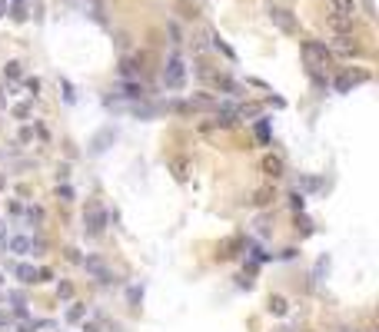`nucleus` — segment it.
<instances>
[{"instance_id": "10", "label": "nucleus", "mask_w": 379, "mask_h": 332, "mask_svg": "<svg viewBox=\"0 0 379 332\" xmlns=\"http://www.w3.org/2000/svg\"><path fill=\"white\" fill-rule=\"evenodd\" d=\"M13 273H17V279H20V282H27V286H30V282H37V269L34 266H17V269H13Z\"/></svg>"}, {"instance_id": "8", "label": "nucleus", "mask_w": 379, "mask_h": 332, "mask_svg": "<svg viewBox=\"0 0 379 332\" xmlns=\"http://www.w3.org/2000/svg\"><path fill=\"white\" fill-rule=\"evenodd\" d=\"M356 83H366V73H346V77H339V80H336V90L346 93V90L356 87Z\"/></svg>"}, {"instance_id": "11", "label": "nucleus", "mask_w": 379, "mask_h": 332, "mask_svg": "<svg viewBox=\"0 0 379 332\" xmlns=\"http://www.w3.org/2000/svg\"><path fill=\"white\" fill-rule=\"evenodd\" d=\"M210 40H213V47H216V50H220V54H223V56H230V60H236V54H233V47L226 44V40H223V37H220V33H213Z\"/></svg>"}, {"instance_id": "6", "label": "nucleus", "mask_w": 379, "mask_h": 332, "mask_svg": "<svg viewBox=\"0 0 379 332\" xmlns=\"http://www.w3.org/2000/svg\"><path fill=\"white\" fill-rule=\"evenodd\" d=\"M10 253H20V256H27V253H37V249H40V243H34V239H30V236H13L10 243Z\"/></svg>"}, {"instance_id": "7", "label": "nucleus", "mask_w": 379, "mask_h": 332, "mask_svg": "<svg viewBox=\"0 0 379 332\" xmlns=\"http://www.w3.org/2000/svg\"><path fill=\"white\" fill-rule=\"evenodd\" d=\"M83 266H87V273H93V276L100 279L103 286H110V282H113V276H110V269H107V266H103L100 259H87V263H83Z\"/></svg>"}, {"instance_id": "23", "label": "nucleus", "mask_w": 379, "mask_h": 332, "mask_svg": "<svg viewBox=\"0 0 379 332\" xmlns=\"http://www.w3.org/2000/svg\"><path fill=\"white\" fill-rule=\"evenodd\" d=\"M0 282H3V276H0Z\"/></svg>"}, {"instance_id": "14", "label": "nucleus", "mask_w": 379, "mask_h": 332, "mask_svg": "<svg viewBox=\"0 0 379 332\" xmlns=\"http://www.w3.org/2000/svg\"><path fill=\"white\" fill-rule=\"evenodd\" d=\"M113 136H117V133H113V130H103L100 136L93 140V153H103V150H107V146H103V143H107V140H113Z\"/></svg>"}, {"instance_id": "16", "label": "nucleus", "mask_w": 379, "mask_h": 332, "mask_svg": "<svg viewBox=\"0 0 379 332\" xmlns=\"http://www.w3.org/2000/svg\"><path fill=\"white\" fill-rule=\"evenodd\" d=\"M256 136H259V143H269V120L256 123Z\"/></svg>"}, {"instance_id": "4", "label": "nucleus", "mask_w": 379, "mask_h": 332, "mask_svg": "<svg viewBox=\"0 0 379 332\" xmlns=\"http://www.w3.org/2000/svg\"><path fill=\"white\" fill-rule=\"evenodd\" d=\"M269 20L276 23L283 33H296V20H293V13L283 10V7H273V10H269Z\"/></svg>"}, {"instance_id": "3", "label": "nucleus", "mask_w": 379, "mask_h": 332, "mask_svg": "<svg viewBox=\"0 0 379 332\" xmlns=\"http://www.w3.org/2000/svg\"><path fill=\"white\" fill-rule=\"evenodd\" d=\"M303 56H306V63H310L313 70H323V66H329V50H326V44L306 40V44H303Z\"/></svg>"}, {"instance_id": "9", "label": "nucleus", "mask_w": 379, "mask_h": 332, "mask_svg": "<svg viewBox=\"0 0 379 332\" xmlns=\"http://www.w3.org/2000/svg\"><path fill=\"white\" fill-rule=\"evenodd\" d=\"M263 173L273 176V179H279L283 176V160H279V156H266V160H263Z\"/></svg>"}, {"instance_id": "1", "label": "nucleus", "mask_w": 379, "mask_h": 332, "mask_svg": "<svg viewBox=\"0 0 379 332\" xmlns=\"http://www.w3.org/2000/svg\"><path fill=\"white\" fill-rule=\"evenodd\" d=\"M163 83H167L170 90H183V83H187V66H183V56L180 54H170L167 66H163Z\"/></svg>"}, {"instance_id": "22", "label": "nucleus", "mask_w": 379, "mask_h": 332, "mask_svg": "<svg viewBox=\"0 0 379 332\" xmlns=\"http://www.w3.org/2000/svg\"><path fill=\"white\" fill-rule=\"evenodd\" d=\"M3 10H7V0H0V13H3Z\"/></svg>"}, {"instance_id": "15", "label": "nucleus", "mask_w": 379, "mask_h": 332, "mask_svg": "<svg viewBox=\"0 0 379 332\" xmlns=\"http://www.w3.org/2000/svg\"><path fill=\"white\" fill-rule=\"evenodd\" d=\"M20 73H23V70H20V63H17V60H10V63L3 66V77H7V80H17Z\"/></svg>"}, {"instance_id": "2", "label": "nucleus", "mask_w": 379, "mask_h": 332, "mask_svg": "<svg viewBox=\"0 0 379 332\" xmlns=\"http://www.w3.org/2000/svg\"><path fill=\"white\" fill-rule=\"evenodd\" d=\"M103 226H107V210L93 199V203H87V213H83V232L87 236H103Z\"/></svg>"}, {"instance_id": "20", "label": "nucleus", "mask_w": 379, "mask_h": 332, "mask_svg": "<svg viewBox=\"0 0 379 332\" xmlns=\"http://www.w3.org/2000/svg\"><path fill=\"white\" fill-rule=\"evenodd\" d=\"M256 203H259V206H266V203H269V189H259V193H256Z\"/></svg>"}, {"instance_id": "5", "label": "nucleus", "mask_w": 379, "mask_h": 332, "mask_svg": "<svg viewBox=\"0 0 379 332\" xmlns=\"http://www.w3.org/2000/svg\"><path fill=\"white\" fill-rule=\"evenodd\" d=\"M333 3V20H349L353 23V13H356V3L353 0H329Z\"/></svg>"}, {"instance_id": "19", "label": "nucleus", "mask_w": 379, "mask_h": 332, "mask_svg": "<svg viewBox=\"0 0 379 332\" xmlns=\"http://www.w3.org/2000/svg\"><path fill=\"white\" fill-rule=\"evenodd\" d=\"M27 90H30V97H37V90H40V80H27Z\"/></svg>"}, {"instance_id": "12", "label": "nucleus", "mask_w": 379, "mask_h": 332, "mask_svg": "<svg viewBox=\"0 0 379 332\" xmlns=\"http://www.w3.org/2000/svg\"><path fill=\"white\" fill-rule=\"evenodd\" d=\"M120 97H130V100H136V97H143V87H136V83H120Z\"/></svg>"}, {"instance_id": "13", "label": "nucleus", "mask_w": 379, "mask_h": 332, "mask_svg": "<svg viewBox=\"0 0 379 332\" xmlns=\"http://www.w3.org/2000/svg\"><path fill=\"white\" fill-rule=\"evenodd\" d=\"M286 309H290V306H286V299H283V296H273V299H269V312H273V316H283Z\"/></svg>"}, {"instance_id": "21", "label": "nucleus", "mask_w": 379, "mask_h": 332, "mask_svg": "<svg viewBox=\"0 0 379 332\" xmlns=\"http://www.w3.org/2000/svg\"><path fill=\"white\" fill-rule=\"evenodd\" d=\"M60 296H63V299H70V296H73V289H70V282H60Z\"/></svg>"}, {"instance_id": "18", "label": "nucleus", "mask_w": 379, "mask_h": 332, "mask_svg": "<svg viewBox=\"0 0 379 332\" xmlns=\"http://www.w3.org/2000/svg\"><path fill=\"white\" fill-rule=\"evenodd\" d=\"M293 210H303V206H306V203H303V193H293Z\"/></svg>"}, {"instance_id": "17", "label": "nucleus", "mask_w": 379, "mask_h": 332, "mask_svg": "<svg viewBox=\"0 0 379 332\" xmlns=\"http://www.w3.org/2000/svg\"><path fill=\"white\" fill-rule=\"evenodd\" d=\"M83 312H87V306H73V309L67 312V319H70V322H77V319H83Z\"/></svg>"}]
</instances>
